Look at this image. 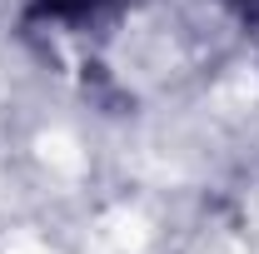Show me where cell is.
Masks as SVG:
<instances>
[{"mask_svg":"<svg viewBox=\"0 0 259 254\" xmlns=\"http://www.w3.org/2000/svg\"><path fill=\"white\" fill-rule=\"evenodd\" d=\"M220 5L239 15V25H244V30H254V35H259V0H220Z\"/></svg>","mask_w":259,"mask_h":254,"instance_id":"cell-1","label":"cell"}]
</instances>
